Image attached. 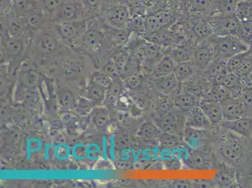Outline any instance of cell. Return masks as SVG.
I'll return each mask as SVG.
<instances>
[{"instance_id": "cell-20", "label": "cell", "mask_w": 252, "mask_h": 188, "mask_svg": "<svg viewBox=\"0 0 252 188\" xmlns=\"http://www.w3.org/2000/svg\"><path fill=\"white\" fill-rule=\"evenodd\" d=\"M194 50L189 45H182L176 47L171 52L173 61L178 63L190 61L193 59Z\"/></svg>"}, {"instance_id": "cell-4", "label": "cell", "mask_w": 252, "mask_h": 188, "mask_svg": "<svg viewBox=\"0 0 252 188\" xmlns=\"http://www.w3.org/2000/svg\"><path fill=\"white\" fill-rule=\"evenodd\" d=\"M219 151L224 159L239 166L248 159V153L241 144L235 141L224 142L220 146Z\"/></svg>"}, {"instance_id": "cell-27", "label": "cell", "mask_w": 252, "mask_h": 188, "mask_svg": "<svg viewBox=\"0 0 252 188\" xmlns=\"http://www.w3.org/2000/svg\"><path fill=\"white\" fill-rule=\"evenodd\" d=\"M251 52V50L246 52L242 53L236 55V56L231 57L226 61V65H227V69L228 72H236L238 66L242 63L243 60Z\"/></svg>"}, {"instance_id": "cell-32", "label": "cell", "mask_w": 252, "mask_h": 188, "mask_svg": "<svg viewBox=\"0 0 252 188\" xmlns=\"http://www.w3.org/2000/svg\"><path fill=\"white\" fill-rule=\"evenodd\" d=\"M185 93L191 94V95L194 96V97H198L200 96L202 94V89L200 86L193 82H189L186 83L185 87Z\"/></svg>"}, {"instance_id": "cell-26", "label": "cell", "mask_w": 252, "mask_h": 188, "mask_svg": "<svg viewBox=\"0 0 252 188\" xmlns=\"http://www.w3.org/2000/svg\"><path fill=\"white\" fill-rule=\"evenodd\" d=\"M193 31L194 35L202 40H205L212 35V32L207 20L197 22L193 27Z\"/></svg>"}, {"instance_id": "cell-16", "label": "cell", "mask_w": 252, "mask_h": 188, "mask_svg": "<svg viewBox=\"0 0 252 188\" xmlns=\"http://www.w3.org/2000/svg\"><path fill=\"white\" fill-rule=\"evenodd\" d=\"M238 0H214L210 17L235 14Z\"/></svg>"}, {"instance_id": "cell-23", "label": "cell", "mask_w": 252, "mask_h": 188, "mask_svg": "<svg viewBox=\"0 0 252 188\" xmlns=\"http://www.w3.org/2000/svg\"><path fill=\"white\" fill-rule=\"evenodd\" d=\"M157 80V87L165 93H169L175 91L177 88L178 82H180L174 73L165 76L158 77Z\"/></svg>"}, {"instance_id": "cell-5", "label": "cell", "mask_w": 252, "mask_h": 188, "mask_svg": "<svg viewBox=\"0 0 252 188\" xmlns=\"http://www.w3.org/2000/svg\"><path fill=\"white\" fill-rule=\"evenodd\" d=\"M216 57V52L208 38L203 40L194 50V63L201 69H206Z\"/></svg>"}, {"instance_id": "cell-15", "label": "cell", "mask_w": 252, "mask_h": 188, "mask_svg": "<svg viewBox=\"0 0 252 188\" xmlns=\"http://www.w3.org/2000/svg\"><path fill=\"white\" fill-rule=\"evenodd\" d=\"M211 160L210 157L206 154L194 151L188 154L185 163L191 169H206L212 166Z\"/></svg>"}, {"instance_id": "cell-12", "label": "cell", "mask_w": 252, "mask_h": 188, "mask_svg": "<svg viewBox=\"0 0 252 188\" xmlns=\"http://www.w3.org/2000/svg\"><path fill=\"white\" fill-rule=\"evenodd\" d=\"M224 120L232 121L242 117L245 110V104L242 100L231 98L221 103Z\"/></svg>"}, {"instance_id": "cell-18", "label": "cell", "mask_w": 252, "mask_h": 188, "mask_svg": "<svg viewBox=\"0 0 252 188\" xmlns=\"http://www.w3.org/2000/svg\"><path fill=\"white\" fill-rule=\"evenodd\" d=\"M175 61L171 56L166 55L158 62L155 68V74L157 77L171 74L175 68Z\"/></svg>"}, {"instance_id": "cell-22", "label": "cell", "mask_w": 252, "mask_h": 188, "mask_svg": "<svg viewBox=\"0 0 252 188\" xmlns=\"http://www.w3.org/2000/svg\"><path fill=\"white\" fill-rule=\"evenodd\" d=\"M193 66L194 63L191 61L178 63V65L175 66L174 74L179 81L181 82L187 81L193 75Z\"/></svg>"}, {"instance_id": "cell-17", "label": "cell", "mask_w": 252, "mask_h": 188, "mask_svg": "<svg viewBox=\"0 0 252 188\" xmlns=\"http://www.w3.org/2000/svg\"><path fill=\"white\" fill-rule=\"evenodd\" d=\"M157 125L163 132L177 134L180 128V119L173 114L167 113L159 119Z\"/></svg>"}, {"instance_id": "cell-34", "label": "cell", "mask_w": 252, "mask_h": 188, "mask_svg": "<svg viewBox=\"0 0 252 188\" xmlns=\"http://www.w3.org/2000/svg\"><path fill=\"white\" fill-rule=\"evenodd\" d=\"M127 5L130 7L138 8L144 5L145 0H126Z\"/></svg>"}, {"instance_id": "cell-24", "label": "cell", "mask_w": 252, "mask_h": 188, "mask_svg": "<svg viewBox=\"0 0 252 188\" xmlns=\"http://www.w3.org/2000/svg\"><path fill=\"white\" fill-rule=\"evenodd\" d=\"M160 146L163 148H174L180 145L181 141L180 138L176 134H171V133L162 132L158 137Z\"/></svg>"}, {"instance_id": "cell-35", "label": "cell", "mask_w": 252, "mask_h": 188, "mask_svg": "<svg viewBox=\"0 0 252 188\" xmlns=\"http://www.w3.org/2000/svg\"><path fill=\"white\" fill-rule=\"evenodd\" d=\"M176 184H175V186H176V187H189V184L188 181H176Z\"/></svg>"}, {"instance_id": "cell-33", "label": "cell", "mask_w": 252, "mask_h": 188, "mask_svg": "<svg viewBox=\"0 0 252 188\" xmlns=\"http://www.w3.org/2000/svg\"><path fill=\"white\" fill-rule=\"evenodd\" d=\"M145 52L146 56L152 61H157L161 56L159 48L154 45H148L146 47Z\"/></svg>"}, {"instance_id": "cell-2", "label": "cell", "mask_w": 252, "mask_h": 188, "mask_svg": "<svg viewBox=\"0 0 252 188\" xmlns=\"http://www.w3.org/2000/svg\"><path fill=\"white\" fill-rule=\"evenodd\" d=\"M208 38L214 48L217 57L226 61L236 55L251 50L249 44L237 36L212 35Z\"/></svg>"}, {"instance_id": "cell-14", "label": "cell", "mask_w": 252, "mask_h": 188, "mask_svg": "<svg viewBox=\"0 0 252 188\" xmlns=\"http://www.w3.org/2000/svg\"><path fill=\"white\" fill-rule=\"evenodd\" d=\"M187 125L189 127L194 129H205L211 127L212 123L204 114L200 106L194 107L189 112V118L187 119Z\"/></svg>"}, {"instance_id": "cell-21", "label": "cell", "mask_w": 252, "mask_h": 188, "mask_svg": "<svg viewBox=\"0 0 252 188\" xmlns=\"http://www.w3.org/2000/svg\"><path fill=\"white\" fill-rule=\"evenodd\" d=\"M173 104L183 111H191L196 106V97L191 94L183 93L176 96Z\"/></svg>"}, {"instance_id": "cell-10", "label": "cell", "mask_w": 252, "mask_h": 188, "mask_svg": "<svg viewBox=\"0 0 252 188\" xmlns=\"http://www.w3.org/2000/svg\"><path fill=\"white\" fill-rule=\"evenodd\" d=\"M208 76L214 82V85L223 84L224 76L228 72L226 61L217 57L206 68Z\"/></svg>"}, {"instance_id": "cell-31", "label": "cell", "mask_w": 252, "mask_h": 188, "mask_svg": "<svg viewBox=\"0 0 252 188\" xmlns=\"http://www.w3.org/2000/svg\"><path fill=\"white\" fill-rule=\"evenodd\" d=\"M156 106L158 111L161 113H165L168 112L171 107V101L168 97L161 96L156 100Z\"/></svg>"}, {"instance_id": "cell-7", "label": "cell", "mask_w": 252, "mask_h": 188, "mask_svg": "<svg viewBox=\"0 0 252 188\" xmlns=\"http://www.w3.org/2000/svg\"><path fill=\"white\" fill-rule=\"evenodd\" d=\"M106 20L114 28L122 29L129 21V8L126 5L112 6L106 12Z\"/></svg>"}, {"instance_id": "cell-19", "label": "cell", "mask_w": 252, "mask_h": 188, "mask_svg": "<svg viewBox=\"0 0 252 188\" xmlns=\"http://www.w3.org/2000/svg\"><path fill=\"white\" fill-rule=\"evenodd\" d=\"M231 98H234L232 90L223 84L214 85L210 93V99L218 102L223 103Z\"/></svg>"}, {"instance_id": "cell-29", "label": "cell", "mask_w": 252, "mask_h": 188, "mask_svg": "<svg viewBox=\"0 0 252 188\" xmlns=\"http://www.w3.org/2000/svg\"><path fill=\"white\" fill-rule=\"evenodd\" d=\"M252 70V53H249L248 56L243 60L242 63L238 66L236 73L239 74L240 76H246L248 75Z\"/></svg>"}, {"instance_id": "cell-11", "label": "cell", "mask_w": 252, "mask_h": 188, "mask_svg": "<svg viewBox=\"0 0 252 188\" xmlns=\"http://www.w3.org/2000/svg\"><path fill=\"white\" fill-rule=\"evenodd\" d=\"M204 114L207 116L212 124H221L224 120L221 103L212 99L203 100L200 105Z\"/></svg>"}, {"instance_id": "cell-1", "label": "cell", "mask_w": 252, "mask_h": 188, "mask_svg": "<svg viewBox=\"0 0 252 188\" xmlns=\"http://www.w3.org/2000/svg\"><path fill=\"white\" fill-rule=\"evenodd\" d=\"M212 35L216 36L235 35L246 40L247 32L244 25L235 14L207 17Z\"/></svg>"}, {"instance_id": "cell-13", "label": "cell", "mask_w": 252, "mask_h": 188, "mask_svg": "<svg viewBox=\"0 0 252 188\" xmlns=\"http://www.w3.org/2000/svg\"><path fill=\"white\" fill-rule=\"evenodd\" d=\"M47 13L41 10L39 6H34L26 15L23 17L27 22L29 29L37 31L43 29L47 21Z\"/></svg>"}, {"instance_id": "cell-3", "label": "cell", "mask_w": 252, "mask_h": 188, "mask_svg": "<svg viewBox=\"0 0 252 188\" xmlns=\"http://www.w3.org/2000/svg\"><path fill=\"white\" fill-rule=\"evenodd\" d=\"M88 22L87 20L57 23L56 29L57 35L67 42H74L81 37L88 31Z\"/></svg>"}, {"instance_id": "cell-9", "label": "cell", "mask_w": 252, "mask_h": 188, "mask_svg": "<svg viewBox=\"0 0 252 188\" xmlns=\"http://www.w3.org/2000/svg\"><path fill=\"white\" fill-rule=\"evenodd\" d=\"M221 125L225 129L242 136L248 137L252 134V119L247 117H241L232 121L223 120Z\"/></svg>"}, {"instance_id": "cell-6", "label": "cell", "mask_w": 252, "mask_h": 188, "mask_svg": "<svg viewBox=\"0 0 252 188\" xmlns=\"http://www.w3.org/2000/svg\"><path fill=\"white\" fill-rule=\"evenodd\" d=\"M6 32L13 37L21 38L26 35L29 27L24 18L14 13H8L5 17Z\"/></svg>"}, {"instance_id": "cell-30", "label": "cell", "mask_w": 252, "mask_h": 188, "mask_svg": "<svg viewBox=\"0 0 252 188\" xmlns=\"http://www.w3.org/2000/svg\"><path fill=\"white\" fill-rule=\"evenodd\" d=\"M143 132L144 137L148 139H158L161 134V130L158 125L151 123L146 124L144 126Z\"/></svg>"}, {"instance_id": "cell-28", "label": "cell", "mask_w": 252, "mask_h": 188, "mask_svg": "<svg viewBox=\"0 0 252 188\" xmlns=\"http://www.w3.org/2000/svg\"><path fill=\"white\" fill-rule=\"evenodd\" d=\"M241 78L237 73L228 72L224 76L223 85L232 90L240 86Z\"/></svg>"}, {"instance_id": "cell-8", "label": "cell", "mask_w": 252, "mask_h": 188, "mask_svg": "<svg viewBox=\"0 0 252 188\" xmlns=\"http://www.w3.org/2000/svg\"><path fill=\"white\" fill-rule=\"evenodd\" d=\"M52 15L54 21L57 23L77 21L80 20L81 8L77 4L65 3Z\"/></svg>"}, {"instance_id": "cell-25", "label": "cell", "mask_w": 252, "mask_h": 188, "mask_svg": "<svg viewBox=\"0 0 252 188\" xmlns=\"http://www.w3.org/2000/svg\"><path fill=\"white\" fill-rule=\"evenodd\" d=\"M65 3V0H38V6L46 13L53 14L60 6Z\"/></svg>"}]
</instances>
